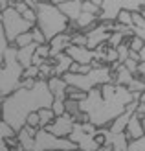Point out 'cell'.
Wrapping results in <instances>:
<instances>
[{"instance_id":"10","label":"cell","mask_w":145,"mask_h":151,"mask_svg":"<svg viewBox=\"0 0 145 151\" xmlns=\"http://www.w3.org/2000/svg\"><path fill=\"white\" fill-rule=\"evenodd\" d=\"M48 90L51 92L53 98H59V100H64L66 98V81L63 79V76H51V78L46 79Z\"/></svg>"},{"instance_id":"11","label":"cell","mask_w":145,"mask_h":151,"mask_svg":"<svg viewBox=\"0 0 145 151\" xmlns=\"http://www.w3.org/2000/svg\"><path fill=\"white\" fill-rule=\"evenodd\" d=\"M51 61H53V76H64L70 70V65L74 63L66 52H59V54L51 55Z\"/></svg>"},{"instance_id":"21","label":"cell","mask_w":145,"mask_h":151,"mask_svg":"<svg viewBox=\"0 0 145 151\" xmlns=\"http://www.w3.org/2000/svg\"><path fill=\"white\" fill-rule=\"evenodd\" d=\"M37 114H39V125L41 127H46L53 118H55V114H53V111L50 107H41L37 109Z\"/></svg>"},{"instance_id":"4","label":"cell","mask_w":145,"mask_h":151,"mask_svg":"<svg viewBox=\"0 0 145 151\" xmlns=\"http://www.w3.org/2000/svg\"><path fill=\"white\" fill-rule=\"evenodd\" d=\"M0 26L4 29V35L9 44H13V41L17 39L20 33L29 32L33 28L31 22H28L26 19L20 17V13L15 7H6L4 11H0Z\"/></svg>"},{"instance_id":"29","label":"cell","mask_w":145,"mask_h":151,"mask_svg":"<svg viewBox=\"0 0 145 151\" xmlns=\"http://www.w3.org/2000/svg\"><path fill=\"white\" fill-rule=\"evenodd\" d=\"M70 44H77V46H85L86 44V33L85 32H74L70 33Z\"/></svg>"},{"instance_id":"6","label":"cell","mask_w":145,"mask_h":151,"mask_svg":"<svg viewBox=\"0 0 145 151\" xmlns=\"http://www.w3.org/2000/svg\"><path fill=\"white\" fill-rule=\"evenodd\" d=\"M74 124H75V120L74 116H70L68 112H63V114H59L51 120V122L44 127V129H48L51 134H55V137H68L70 134V131L74 129Z\"/></svg>"},{"instance_id":"18","label":"cell","mask_w":145,"mask_h":151,"mask_svg":"<svg viewBox=\"0 0 145 151\" xmlns=\"http://www.w3.org/2000/svg\"><path fill=\"white\" fill-rule=\"evenodd\" d=\"M131 29H132V35L140 37V39L145 42V19L138 11H132V26H131Z\"/></svg>"},{"instance_id":"25","label":"cell","mask_w":145,"mask_h":151,"mask_svg":"<svg viewBox=\"0 0 145 151\" xmlns=\"http://www.w3.org/2000/svg\"><path fill=\"white\" fill-rule=\"evenodd\" d=\"M131 92H145V79L138 78V76H134L132 81L129 83V87H127Z\"/></svg>"},{"instance_id":"26","label":"cell","mask_w":145,"mask_h":151,"mask_svg":"<svg viewBox=\"0 0 145 151\" xmlns=\"http://www.w3.org/2000/svg\"><path fill=\"white\" fill-rule=\"evenodd\" d=\"M123 39H127V37L123 33H119V32H110L109 35V39H106V46H110V48H116L118 44L123 42Z\"/></svg>"},{"instance_id":"20","label":"cell","mask_w":145,"mask_h":151,"mask_svg":"<svg viewBox=\"0 0 145 151\" xmlns=\"http://www.w3.org/2000/svg\"><path fill=\"white\" fill-rule=\"evenodd\" d=\"M11 134H15V131L4 122V120H0V151H11L9 147L6 146V142H4V138L6 137H11Z\"/></svg>"},{"instance_id":"44","label":"cell","mask_w":145,"mask_h":151,"mask_svg":"<svg viewBox=\"0 0 145 151\" xmlns=\"http://www.w3.org/2000/svg\"><path fill=\"white\" fill-rule=\"evenodd\" d=\"M140 122H141V129H143V134H145V114L140 116Z\"/></svg>"},{"instance_id":"50","label":"cell","mask_w":145,"mask_h":151,"mask_svg":"<svg viewBox=\"0 0 145 151\" xmlns=\"http://www.w3.org/2000/svg\"><path fill=\"white\" fill-rule=\"evenodd\" d=\"M96 151H103V147H99V149H96Z\"/></svg>"},{"instance_id":"33","label":"cell","mask_w":145,"mask_h":151,"mask_svg":"<svg viewBox=\"0 0 145 151\" xmlns=\"http://www.w3.org/2000/svg\"><path fill=\"white\" fill-rule=\"evenodd\" d=\"M29 32H31V39H33L35 44H44V42H48V41H46V37H44V33L39 29V26H35V24H33V28L29 29Z\"/></svg>"},{"instance_id":"45","label":"cell","mask_w":145,"mask_h":151,"mask_svg":"<svg viewBox=\"0 0 145 151\" xmlns=\"http://www.w3.org/2000/svg\"><path fill=\"white\" fill-rule=\"evenodd\" d=\"M51 4H55V6H59V4H63V2H68V0H50Z\"/></svg>"},{"instance_id":"37","label":"cell","mask_w":145,"mask_h":151,"mask_svg":"<svg viewBox=\"0 0 145 151\" xmlns=\"http://www.w3.org/2000/svg\"><path fill=\"white\" fill-rule=\"evenodd\" d=\"M50 109L53 111V114L59 116V114H63L64 112V100H59V98H53V101L50 105Z\"/></svg>"},{"instance_id":"48","label":"cell","mask_w":145,"mask_h":151,"mask_svg":"<svg viewBox=\"0 0 145 151\" xmlns=\"http://www.w3.org/2000/svg\"><path fill=\"white\" fill-rule=\"evenodd\" d=\"M48 151H63V149H48ZM72 151H77V149H72Z\"/></svg>"},{"instance_id":"17","label":"cell","mask_w":145,"mask_h":151,"mask_svg":"<svg viewBox=\"0 0 145 151\" xmlns=\"http://www.w3.org/2000/svg\"><path fill=\"white\" fill-rule=\"evenodd\" d=\"M112 78H114V79H112V83H116V85H123V87H129V83L132 81L134 76L129 72L123 65H119L118 68L112 72Z\"/></svg>"},{"instance_id":"47","label":"cell","mask_w":145,"mask_h":151,"mask_svg":"<svg viewBox=\"0 0 145 151\" xmlns=\"http://www.w3.org/2000/svg\"><path fill=\"white\" fill-rule=\"evenodd\" d=\"M88 2H94V4H97V6H101L103 0H88Z\"/></svg>"},{"instance_id":"14","label":"cell","mask_w":145,"mask_h":151,"mask_svg":"<svg viewBox=\"0 0 145 151\" xmlns=\"http://www.w3.org/2000/svg\"><path fill=\"white\" fill-rule=\"evenodd\" d=\"M70 44V33H59L55 37H51V39L48 41V46H50V57L59 54V52H64L66 46Z\"/></svg>"},{"instance_id":"8","label":"cell","mask_w":145,"mask_h":151,"mask_svg":"<svg viewBox=\"0 0 145 151\" xmlns=\"http://www.w3.org/2000/svg\"><path fill=\"white\" fill-rule=\"evenodd\" d=\"M101 11L97 19L99 22H114L121 9H125V0H103L101 2Z\"/></svg>"},{"instance_id":"5","label":"cell","mask_w":145,"mask_h":151,"mask_svg":"<svg viewBox=\"0 0 145 151\" xmlns=\"http://www.w3.org/2000/svg\"><path fill=\"white\" fill-rule=\"evenodd\" d=\"M48 149H63V151H72V149H77V146L68 138V137H55L51 134L48 129H37L35 133V144L31 151H48Z\"/></svg>"},{"instance_id":"30","label":"cell","mask_w":145,"mask_h":151,"mask_svg":"<svg viewBox=\"0 0 145 151\" xmlns=\"http://www.w3.org/2000/svg\"><path fill=\"white\" fill-rule=\"evenodd\" d=\"M127 151H145V134H143L141 138L129 140V144H127Z\"/></svg>"},{"instance_id":"27","label":"cell","mask_w":145,"mask_h":151,"mask_svg":"<svg viewBox=\"0 0 145 151\" xmlns=\"http://www.w3.org/2000/svg\"><path fill=\"white\" fill-rule=\"evenodd\" d=\"M33 39H31V32H24V33H20L17 39L13 41V44L17 48H22V46H28V44H31Z\"/></svg>"},{"instance_id":"28","label":"cell","mask_w":145,"mask_h":151,"mask_svg":"<svg viewBox=\"0 0 145 151\" xmlns=\"http://www.w3.org/2000/svg\"><path fill=\"white\" fill-rule=\"evenodd\" d=\"M79 101L75 100H70V98H64V112H68L70 116H75L79 112Z\"/></svg>"},{"instance_id":"15","label":"cell","mask_w":145,"mask_h":151,"mask_svg":"<svg viewBox=\"0 0 145 151\" xmlns=\"http://www.w3.org/2000/svg\"><path fill=\"white\" fill-rule=\"evenodd\" d=\"M99 19H97V15H92V13H85V11H81L79 13V17L74 20V24L75 28L79 29V32H86V29H90L94 24H97Z\"/></svg>"},{"instance_id":"52","label":"cell","mask_w":145,"mask_h":151,"mask_svg":"<svg viewBox=\"0 0 145 151\" xmlns=\"http://www.w3.org/2000/svg\"><path fill=\"white\" fill-rule=\"evenodd\" d=\"M77 151H79V149H77Z\"/></svg>"},{"instance_id":"31","label":"cell","mask_w":145,"mask_h":151,"mask_svg":"<svg viewBox=\"0 0 145 151\" xmlns=\"http://www.w3.org/2000/svg\"><path fill=\"white\" fill-rule=\"evenodd\" d=\"M20 78H31V79H39V66L37 65H29L26 68H22Z\"/></svg>"},{"instance_id":"2","label":"cell","mask_w":145,"mask_h":151,"mask_svg":"<svg viewBox=\"0 0 145 151\" xmlns=\"http://www.w3.org/2000/svg\"><path fill=\"white\" fill-rule=\"evenodd\" d=\"M35 13H37V20H35V26H39V29L44 33L46 41H50L51 37H55L59 33H64L68 29V20L61 9L51 4V2H39L35 7Z\"/></svg>"},{"instance_id":"34","label":"cell","mask_w":145,"mask_h":151,"mask_svg":"<svg viewBox=\"0 0 145 151\" xmlns=\"http://www.w3.org/2000/svg\"><path fill=\"white\" fill-rule=\"evenodd\" d=\"M116 52H118V61L119 63H123L125 59L129 57V52H131V50H129L125 39H123V42H121V44H118V46H116Z\"/></svg>"},{"instance_id":"12","label":"cell","mask_w":145,"mask_h":151,"mask_svg":"<svg viewBox=\"0 0 145 151\" xmlns=\"http://www.w3.org/2000/svg\"><path fill=\"white\" fill-rule=\"evenodd\" d=\"M125 137L129 140H136V138H141L143 137V129H141V122H140V116L138 114H131V118H129L127 122V127H125Z\"/></svg>"},{"instance_id":"24","label":"cell","mask_w":145,"mask_h":151,"mask_svg":"<svg viewBox=\"0 0 145 151\" xmlns=\"http://www.w3.org/2000/svg\"><path fill=\"white\" fill-rule=\"evenodd\" d=\"M116 22H119V24H123V26H129L131 28L132 26V11H129V9H121L118 13V17H116Z\"/></svg>"},{"instance_id":"22","label":"cell","mask_w":145,"mask_h":151,"mask_svg":"<svg viewBox=\"0 0 145 151\" xmlns=\"http://www.w3.org/2000/svg\"><path fill=\"white\" fill-rule=\"evenodd\" d=\"M125 42H127L129 50H131V52H138V54H140V50L145 46V42L140 39V37H136V35H131V37H127V39H125Z\"/></svg>"},{"instance_id":"13","label":"cell","mask_w":145,"mask_h":151,"mask_svg":"<svg viewBox=\"0 0 145 151\" xmlns=\"http://www.w3.org/2000/svg\"><path fill=\"white\" fill-rule=\"evenodd\" d=\"M81 2H83V0H68V2L59 4L57 7L61 9V13H63L68 20L74 22L75 19L79 17V13H81Z\"/></svg>"},{"instance_id":"40","label":"cell","mask_w":145,"mask_h":151,"mask_svg":"<svg viewBox=\"0 0 145 151\" xmlns=\"http://www.w3.org/2000/svg\"><path fill=\"white\" fill-rule=\"evenodd\" d=\"M20 17H22V19H26L28 22H31V24H35V20H37V13H35V9L28 7V9H24V11L20 13Z\"/></svg>"},{"instance_id":"49","label":"cell","mask_w":145,"mask_h":151,"mask_svg":"<svg viewBox=\"0 0 145 151\" xmlns=\"http://www.w3.org/2000/svg\"><path fill=\"white\" fill-rule=\"evenodd\" d=\"M0 120H2V105H0Z\"/></svg>"},{"instance_id":"19","label":"cell","mask_w":145,"mask_h":151,"mask_svg":"<svg viewBox=\"0 0 145 151\" xmlns=\"http://www.w3.org/2000/svg\"><path fill=\"white\" fill-rule=\"evenodd\" d=\"M77 149L79 151H96V149H99V146L96 144V140H94V134L83 133V137L77 142Z\"/></svg>"},{"instance_id":"7","label":"cell","mask_w":145,"mask_h":151,"mask_svg":"<svg viewBox=\"0 0 145 151\" xmlns=\"http://www.w3.org/2000/svg\"><path fill=\"white\" fill-rule=\"evenodd\" d=\"M85 33H86V44L85 46L88 50L97 48L99 44H106V39H109V35H110L105 22H97V24H94L90 29H86Z\"/></svg>"},{"instance_id":"32","label":"cell","mask_w":145,"mask_h":151,"mask_svg":"<svg viewBox=\"0 0 145 151\" xmlns=\"http://www.w3.org/2000/svg\"><path fill=\"white\" fill-rule=\"evenodd\" d=\"M81 11H85V13H92V15H99V11H101V7H99L97 4H94V2L83 0V2H81Z\"/></svg>"},{"instance_id":"51","label":"cell","mask_w":145,"mask_h":151,"mask_svg":"<svg viewBox=\"0 0 145 151\" xmlns=\"http://www.w3.org/2000/svg\"><path fill=\"white\" fill-rule=\"evenodd\" d=\"M2 98H4V96H2V94H0V101H2Z\"/></svg>"},{"instance_id":"42","label":"cell","mask_w":145,"mask_h":151,"mask_svg":"<svg viewBox=\"0 0 145 151\" xmlns=\"http://www.w3.org/2000/svg\"><path fill=\"white\" fill-rule=\"evenodd\" d=\"M134 114H138V116H143L145 114V103H140L138 101V105H136V109H134Z\"/></svg>"},{"instance_id":"9","label":"cell","mask_w":145,"mask_h":151,"mask_svg":"<svg viewBox=\"0 0 145 151\" xmlns=\"http://www.w3.org/2000/svg\"><path fill=\"white\" fill-rule=\"evenodd\" d=\"M64 52H66L68 55H70V59H72L74 63L86 65V63H92V61H94V50H88L86 46H77V44H68Z\"/></svg>"},{"instance_id":"1","label":"cell","mask_w":145,"mask_h":151,"mask_svg":"<svg viewBox=\"0 0 145 151\" xmlns=\"http://www.w3.org/2000/svg\"><path fill=\"white\" fill-rule=\"evenodd\" d=\"M53 96L48 90L46 81L37 79L31 88H15L13 92L2 98V120L17 133L20 127H24L28 112L37 111L41 107H50Z\"/></svg>"},{"instance_id":"35","label":"cell","mask_w":145,"mask_h":151,"mask_svg":"<svg viewBox=\"0 0 145 151\" xmlns=\"http://www.w3.org/2000/svg\"><path fill=\"white\" fill-rule=\"evenodd\" d=\"M33 54H35L37 57H41V59H48V57H50V46H48V42H44V44H37Z\"/></svg>"},{"instance_id":"46","label":"cell","mask_w":145,"mask_h":151,"mask_svg":"<svg viewBox=\"0 0 145 151\" xmlns=\"http://www.w3.org/2000/svg\"><path fill=\"white\" fill-rule=\"evenodd\" d=\"M140 103H145V92H140V100H138Z\"/></svg>"},{"instance_id":"39","label":"cell","mask_w":145,"mask_h":151,"mask_svg":"<svg viewBox=\"0 0 145 151\" xmlns=\"http://www.w3.org/2000/svg\"><path fill=\"white\" fill-rule=\"evenodd\" d=\"M7 39H6V35H4V29H2V26H0V65H2V61H4V52H6V48H7Z\"/></svg>"},{"instance_id":"23","label":"cell","mask_w":145,"mask_h":151,"mask_svg":"<svg viewBox=\"0 0 145 151\" xmlns=\"http://www.w3.org/2000/svg\"><path fill=\"white\" fill-rule=\"evenodd\" d=\"M66 98H70V100H75V101H83L86 98V92L85 90H79L75 87H66Z\"/></svg>"},{"instance_id":"41","label":"cell","mask_w":145,"mask_h":151,"mask_svg":"<svg viewBox=\"0 0 145 151\" xmlns=\"http://www.w3.org/2000/svg\"><path fill=\"white\" fill-rule=\"evenodd\" d=\"M136 76H138V78H141V79H145V63H143V61L138 63V70H136Z\"/></svg>"},{"instance_id":"3","label":"cell","mask_w":145,"mask_h":151,"mask_svg":"<svg viewBox=\"0 0 145 151\" xmlns=\"http://www.w3.org/2000/svg\"><path fill=\"white\" fill-rule=\"evenodd\" d=\"M63 79L66 81V85L88 92V90H92V88H96L99 85H103V83H110L114 78H112V72L109 68V65H101V66H97V68H92L86 74L66 72L63 76Z\"/></svg>"},{"instance_id":"16","label":"cell","mask_w":145,"mask_h":151,"mask_svg":"<svg viewBox=\"0 0 145 151\" xmlns=\"http://www.w3.org/2000/svg\"><path fill=\"white\" fill-rule=\"evenodd\" d=\"M35 46H37V44H35V42H31V44H28V46L17 48V63L22 66V68H26V66H29V65H31V59H33Z\"/></svg>"},{"instance_id":"36","label":"cell","mask_w":145,"mask_h":151,"mask_svg":"<svg viewBox=\"0 0 145 151\" xmlns=\"http://www.w3.org/2000/svg\"><path fill=\"white\" fill-rule=\"evenodd\" d=\"M24 125L35 127V129H41V125H39V114H37V111H31V112H28V116H26V122H24Z\"/></svg>"},{"instance_id":"38","label":"cell","mask_w":145,"mask_h":151,"mask_svg":"<svg viewBox=\"0 0 145 151\" xmlns=\"http://www.w3.org/2000/svg\"><path fill=\"white\" fill-rule=\"evenodd\" d=\"M138 63H140V61H136V59L127 57V59H125V61L121 63V65H123V66H125V68H127L129 72H131L132 76H136V70H138Z\"/></svg>"},{"instance_id":"43","label":"cell","mask_w":145,"mask_h":151,"mask_svg":"<svg viewBox=\"0 0 145 151\" xmlns=\"http://www.w3.org/2000/svg\"><path fill=\"white\" fill-rule=\"evenodd\" d=\"M140 61H143V63H145V46L140 50Z\"/></svg>"}]
</instances>
